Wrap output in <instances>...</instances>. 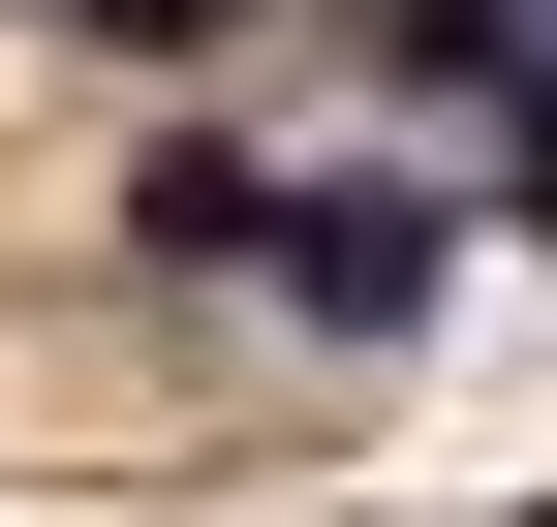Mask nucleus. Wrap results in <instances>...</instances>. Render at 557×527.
<instances>
[{
  "instance_id": "obj_1",
  "label": "nucleus",
  "mask_w": 557,
  "mask_h": 527,
  "mask_svg": "<svg viewBox=\"0 0 557 527\" xmlns=\"http://www.w3.org/2000/svg\"><path fill=\"white\" fill-rule=\"evenodd\" d=\"M434 248H465V218H434L403 156H372V186H278V280H310L341 342H403V310H434Z\"/></svg>"
},
{
  "instance_id": "obj_2",
  "label": "nucleus",
  "mask_w": 557,
  "mask_h": 527,
  "mask_svg": "<svg viewBox=\"0 0 557 527\" xmlns=\"http://www.w3.org/2000/svg\"><path fill=\"white\" fill-rule=\"evenodd\" d=\"M62 32H248V0H62Z\"/></svg>"
},
{
  "instance_id": "obj_3",
  "label": "nucleus",
  "mask_w": 557,
  "mask_h": 527,
  "mask_svg": "<svg viewBox=\"0 0 557 527\" xmlns=\"http://www.w3.org/2000/svg\"><path fill=\"white\" fill-rule=\"evenodd\" d=\"M527 218H557V94H527Z\"/></svg>"
}]
</instances>
